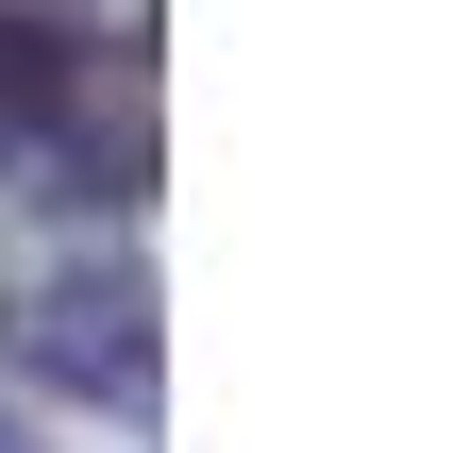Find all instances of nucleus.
I'll use <instances>...</instances> for the list:
<instances>
[{
    "instance_id": "f257e3e1",
    "label": "nucleus",
    "mask_w": 453,
    "mask_h": 453,
    "mask_svg": "<svg viewBox=\"0 0 453 453\" xmlns=\"http://www.w3.org/2000/svg\"><path fill=\"white\" fill-rule=\"evenodd\" d=\"M17 353H34L50 387H84V403H134V387H151V319H134V286H101V269H50V286L17 303Z\"/></svg>"
}]
</instances>
